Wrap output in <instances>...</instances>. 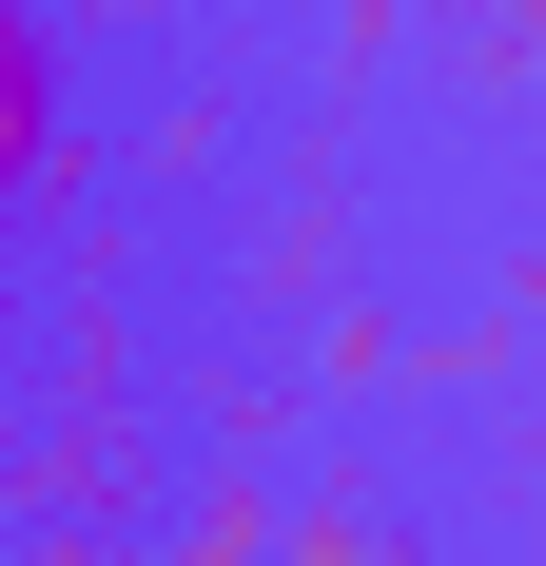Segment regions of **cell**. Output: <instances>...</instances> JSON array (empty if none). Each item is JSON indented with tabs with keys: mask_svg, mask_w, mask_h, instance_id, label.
<instances>
[{
	"mask_svg": "<svg viewBox=\"0 0 546 566\" xmlns=\"http://www.w3.org/2000/svg\"><path fill=\"white\" fill-rule=\"evenodd\" d=\"M273 527H293V489H273V469H196V489H176V527L137 566H273Z\"/></svg>",
	"mask_w": 546,
	"mask_h": 566,
	"instance_id": "6da1fadb",
	"label": "cell"
},
{
	"mask_svg": "<svg viewBox=\"0 0 546 566\" xmlns=\"http://www.w3.org/2000/svg\"><path fill=\"white\" fill-rule=\"evenodd\" d=\"M332 254H351V196H332V157L273 176V216H254V293H313Z\"/></svg>",
	"mask_w": 546,
	"mask_h": 566,
	"instance_id": "7a4b0ae2",
	"label": "cell"
},
{
	"mask_svg": "<svg viewBox=\"0 0 546 566\" xmlns=\"http://www.w3.org/2000/svg\"><path fill=\"white\" fill-rule=\"evenodd\" d=\"M273 566H410V547H390V509H371V489H293Z\"/></svg>",
	"mask_w": 546,
	"mask_h": 566,
	"instance_id": "3957f363",
	"label": "cell"
},
{
	"mask_svg": "<svg viewBox=\"0 0 546 566\" xmlns=\"http://www.w3.org/2000/svg\"><path fill=\"white\" fill-rule=\"evenodd\" d=\"M216 157H234L216 98H157V117H137V176H216Z\"/></svg>",
	"mask_w": 546,
	"mask_h": 566,
	"instance_id": "277c9868",
	"label": "cell"
},
{
	"mask_svg": "<svg viewBox=\"0 0 546 566\" xmlns=\"http://www.w3.org/2000/svg\"><path fill=\"white\" fill-rule=\"evenodd\" d=\"M371 59H410V0H332V78H371Z\"/></svg>",
	"mask_w": 546,
	"mask_h": 566,
	"instance_id": "5b68a950",
	"label": "cell"
}]
</instances>
